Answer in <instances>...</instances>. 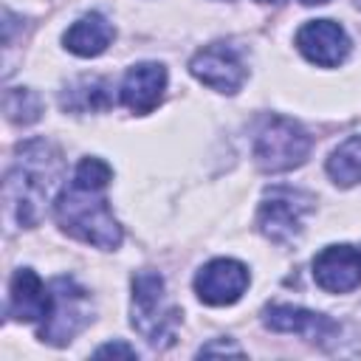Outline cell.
Here are the masks:
<instances>
[{
    "mask_svg": "<svg viewBox=\"0 0 361 361\" xmlns=\"http://www.w3.org/2000/svg\"><path fill=\"white\" fill-rule=\"evenodd\" d=\"M113 169L102 158H82L71 183L56 195L54 214L65 234L96 245V248H118L121 243V226L116 223L104 189L110 186Z\"/></svg>",
    "mask_w": 361,
    "mask_h": 361,
    "instance_id": "cell-1",
    "label": "cell"
},
{
    "mask_svg": "<svg viewBox=\"0 0 361 361\" xmlns=\"http://www.w3.org/2000/svg\"><path fill=\"white\" fill-rule=\"evenodd\" d=\"M62 172H65L62 155L54 144L39 138L20 144L3 180L6 214L23 228L37 226L42 217V209L51 203L59 186Z\"/></svg>",
    "mask_w": 361,
    "mask_h": 361,
    "instance_id": "cell-2",
    "label": "cell"
},
{
    "mask_svg": "<svg viewBox=\"0 0 361 361\" xmlns=\"http://www.w3.org/2000/svg\"><path fill=\"white\" fill-rule=\"evenodd\" d=\"M180 313L166 302L164 276L155 271H138L133 276V327L149 344H172V327Z\"/></svg>",
    "mask_w": 361,
    "mask_h": 361,
    "instance_id": "cell-3",
    "label": "cell"
},
{
    "mask_svg": "<svg viewBox=\"0 0 361 361\" xmlns=\"http://www.w3.org/2000/svg\"><path fill=\"white\" fill-rule=\"evenodd\" d=\"M313 138L293 118L271 116L254 138V161L262 172H288L310 155Z\"/></svg>",
    "mask_w": 361,
    "mask_h": 361,
    "instance_id": "cell-4",
    "label": "cell"
},
{
    "mask_svg": "<svg viewBox=\"0 0 361 361\" xmlns=\"http://www.w3.org/2000/svg\"><path fill=\"white\" fill-rule=\"evenodd\" d=\"M90 322V296L71 276H56L51 282V310L42 319L39 338L62 347Z\"/></svg>",
    "mask_w": 361,
    "mask_h": 361,
    "instance_id": "cell-5",
    "label": "cell"
},
{
    "mask_svg": "<svg viewBox=\"0 0 361 361\" xmlns=\"http://www.w3.org/2000/svg\"><path fill=\"white\" fill-rule=\"evenodd\" d=\"M313 195L290 186H274L265 192L259 212H257V226L271 243H293L302 231V217L313 209Z\"/></svg>",
    "mask_w": 361,
    "mask_h": 361,
    "instance_id": "cell-6",
    "label": "cell"
},
{
    "mask_svg": "<svg viewBox=\"0 0 361 361\" xmlns=\"http://www.w3.org/2000/svg\"><path fill=\"white\" fill-rule=\"evenodd\" d=\"M189 71L197 82H203L206 87H212L217 93H237L248 76L243 56L231 42H212V45L200 48L192 56Z\"/></svg>",
    "mask_w": 361,
    "mask_h": 361,
    "instance_id": "cell-7",
    "label": "cell"
},
{
    "mask_svg": "<svg viewBox=\"0 0 361 361\" xmlns=\"http://www.w3.org/2000/svg\"><path fill=\"white\" fill-rule=\"evenodd\" d=\"M248 288V268L237 259L220 257L206 262L197 276H195V293L200 302L223 307V305H234Z\"/></svg>",
    "mask_w": 361,
    "mask_h": 361,
    "instance_id": "cell-8",
    "label": "cell"
},
{
    "mask_svg": "<svg viewBox=\"0 0 361 361\" xmlns=\"http://www.w3.org/2000/svg\"><path fill=\"white\" fill-rule=\"evenodd\" d=\"M296 48L319 68H336L350 54L347 31L333 20H310L296 31Z\"/></svg>",
    "mask_w": 361,
    "mask_h": 361,
    "instance_id": "cell-9",
    "label": "cell"
},
{
    "mask_svg": "<svg viewBox=\"0 0 361 361\" xmlns=\"http://www.w3.org/2000/svg\"><path fill=\"white\" fill-rule=\"evenodd\" d=\"M313 279L327 293H350L361 285V251L353 245H327L313 259Z\"/></svg>",
    "mask_w": 361,
    "mask_h": 361,
    "instance_id": "cell-10",
    "label": "cell"
},
{
    "mask_svg": "<svg viewBox=\"0 0 361 361\" xmlns=\"http://www.w3.org/2000/svg\"><path fill=\"white\" fill-rule=\"evenodd\" d=\"M265 327H271L274 333H296L307 341H319L327 344L330 338H336L338 324L316 310H305L296 305H271L265 307Z\"/></svg>",
    "mask_w": 361,
    "mask_h": 361,
    "instance_id": "cell-11",
    "label": "cell"
},
{
    "mask_svg": "<svg viewBox=\"0 0 361 361\" xmlns=\"http://www.w3.org/2000/svg\"><path fill=\"white\" fill-rule=\"evenodd\" d=\"M164 87H166V68L161 62H138L124 73L121 104L144 116L161 102Z\"/></svg>",
    "mask_w": 361,
    "mask_h": 361,
    "instance_id": "cell-12",
    "label": "cell"
},
{
    "mask_svg": "<svg viewBox=\"0 0 361 361\" xmlns=\"http://www.w3.org/2000/svg\"><path fill=\"white\" fill-rule=\"evenodd\" d=\"M48 310H51V285L45 288V282L31 268L14 271L8 288V316L17 322H42Z\"/></svg>",
    "mask_w": 361,
    "mask_h": 361,
    "instance_id": "cell-13",
    "label": "cell"
},
{
    "mask_svg": "<svg viewBox=\"0 0 361 361\" xmlns=\"http://www.w3.org/2000/svg\"><path fill=\"white\" fill-rule=\"evenodd\" d=\"M113 23L107 17H102L99 11H90L85 17H79L68 31H65V48L76 56H99L102 51H107L110 39H113Z\"/></svg>",
    "mask_w": 361,
    "mask_h": 361,
    "instance_id": "cell-14",
    "label": "cell"
},
{
    "mask_svg": "<svg viewBox=\"0 0 361 361\" xmlns=\"http://www.w3.org/2000/svg\"><path fill=\"white\" fill-rule=\"evenodd\" d=\"M327 175L338 186L361 183V135H350L341 141L327 158Z\"/></svg>",
    "mask_w": 361,
    "mask_h": 361,
    "instance_id": "cell-15",
    "label": "cell"
},
{
    "mask_svg": "<svg viewBox=\"0 0 361 361\" xmlns=\"http://www.w3.org/2000/svg\"><path fill=\"white\" fill-rule=\"evenodd\" d=\"M107 90L110 87H107L104 79H99V76H82L79 82H73L62 93V107L65 110H76V113L107 107L110 104V93Z\"/></svg>",
    "mask_w": 361,
    "mask_h": 361,
    "instance_id": "cell-16",
    "label": "cell"
},
{
    "mask_svg": "<svg viewBox=\"0 0 361 361\" xmlns=\"http://www.w3.org/2000/svg\"><path fill=\"white\" fill-rule=\"evenodd\" d=\"M3 110H6V118L8 121H14V124H31V121L39 118L42 102L28 87H8L6 96H3Z\"/></svg>",
    "mask_w": 361,
    "mask_h": 361,
    "instance_id": "cell-17",
    "label": "cell"
},
{
    "mask_svg": "<svg viewBox=\"0 0 361 361\" xmlns=\"http://www.w3.org/2000/svg\"><path fill=\"white\" fill-rule=\"evenodd\" d=\"M93 355H96V358H102V355H127V358H135L138 353H135L133 347H127V344L116 341V344H104V347H99Z\"/></svg>",
    "mask_w": 361,
    "mask_h": 361,
    "instance_id": "cell-18",
    "label": "cell"
},
{
    "mask_svg": "<svg viewBox=\"0 0 361 361\" xmlns=\"http://www.w3.org/2000/svg\"><path fill=\"white\" fill-rule=\"evenodd\" d=\"M212 353H228V355H243V350H240V347H234V344H206V347H200V355H212Z\"/></svg>",
    "mask_w": 361,
    "mask_h": 361,
    "instance_id": "cell-19",
    "label": "cell"
},
{
    "mask_svg": "<svg viewBox=\"0 0 361 361\" xmlns=\"http://www.w3.org/2000/svg\"><path fill=\"white\" fill-rule=\"evenodd\" d=\"M299 3H305V6H324V3H330V0H299Z\"/></svg>",
    "mask_w": 361,
    "mask_h": 361,
    "instance_id": "cell-20",
    "label": "cell"
},
{
    "mask_svg": "<svg viewBox=\"0 0 361 361\" xmlns=\"http://www.w3.org/2000/svg\"><path fill=\"white\" fill-rule=\"evenodd\" d=\"M259 3H276V0H259Z\"/></svg>",
    "mask_w": 361,
    "mask_h": 361,
    "instance_id": "cell-21",
    "label": "cell"
}]
</instances>
